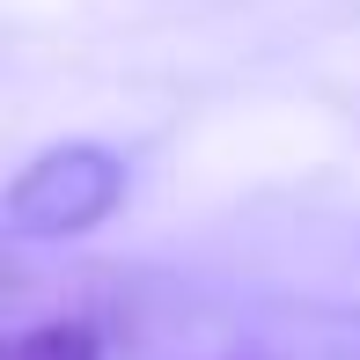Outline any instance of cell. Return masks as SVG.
Wrapping results in <instances>:
<instances>
[{
    "label": "cell",
    "instance_id": "obj_1",
    "mask_svg": "<svg viewBox=\"0 0 360 360\" xmlns=\"http://www.w3.org/2000/svg\"><path fill=\"white\" fill-rule=\"evenodd\" d=\"M125 162L96 140H67V147H44L37 162H22L8 184V236L15 243H67L103 228L125 206Z\"/></svg>",
    "mask_w": 360,
    "mask_h": 360
},
{
    "label": "cell",
    "instance_id": "obj_2",
    "mask_svg": "<svg viewBox=\"0 0 360 360\" xmlns=\"http://www.w3.org/2000/svg\"><path fill=\"white\" fill-rule=\"evenodd\" d=\"M8 360H103V338L74 316H52V323H22L8 338Z\"/></svg>",
    "mask_w": 360,
    "mask_h": 360
}]
</instances>
